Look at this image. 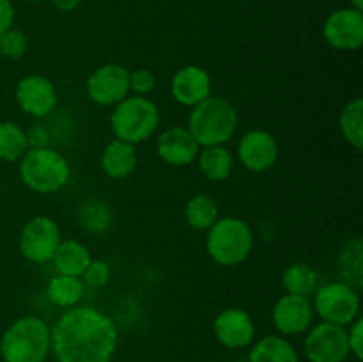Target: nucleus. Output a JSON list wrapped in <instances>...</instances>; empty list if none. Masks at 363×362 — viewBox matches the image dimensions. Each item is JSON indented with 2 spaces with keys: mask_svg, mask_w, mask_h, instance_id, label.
Here are the masks:
<instances>
[{
  "mask_svg": "<svg viewBox=\"0 0 363 362\" xmlns=\"http://www.w3.org/2000/svg\"><path fill=\"white\" fill-rule=\"evenodd\" d=\"M27 131H23V128L11 121L0 123V160L16 162L27 153Z\"/></svg>",
  "mask_w": 363,
  "mask_h": 362,
  "instance_id": "nucleus-24",
  "label": "nucleus"
},
{
  "mask_svg": "<svg viewBox=\"0 0 363 362\" xmlns=\"http://www.w3.org/2000/svg\"><path fill=\"white\" fill-rule=\"evenodd\" d=\"M172 96L184 106H195L211 96V77L201 66H184L172 77Z\"/></svg>",
  "mask_w": 363,
  "mask_h": 362,
  "instance_id": "nucleus-17",
  "label": "nucleus"
},
{
  "mask_svg": "<svg viewBox=\"0 0 363 362\" xmlns=\"http://www.w3.org/2000/svg\"><path fill=\"white\" fill-rule=\"evenodd\" d=\"M71 176L69 162L52 148H28L20 158V177L23 185L38 194H55L66 187Z\"/></svg>",
  "mask_w": 363,
  "mask_h": 362,
  "instance_id": "nucleus-4",
  "label": "nucleus"
},
{
  "mask_svg": "<svg viewBox=\"0 0 363 362\" xmlns=\"http://www.w3.org/2000/svg\"><path fill=\"white\" fill-rule=\"evenodd\" d=\"M138 156L135 144L113 138L108 142L101 156V167L105 174L113 180H123L128 177L137 169Z\"/></svg>",
  "mask_w": 363,
  "mask_h": 362,
  "instance_id": "nucleus-18",
  "label": "nucleus"
},
{
  "mask_svg": "<svg viewBox=\"0 0 363 362\" xmlns=\"http://www.w3.org/2000/svg\"><path fill=\"white\" fill-rule=\"evenodd\" d=\"M117 327L94 307H71L52 329L57 362H112L117 350Z\"/></svg>",
  "mask_w": 363,
  "mask_h": 362,
  "instance_id": "nucleus-1",
  "label": "nucleus"
},
{
  "mask_svg": "<svg viewBox=\"0 0 363 362\" xmlns=\"http://www.w3.org/2000/svg\"><path fill=\"white\" fill-rule=\"evenodd\" d=\"M250 362H300L296 348L289 339L280 336H266L250 350Z\"/></svg>",
  "mask_w": 363,
  "mask_h": 362,
  "instance_id": "nucleus-20",
  "label": "nucleus"
},
{
  "mask_svg": "<svg viewBox=\"0 0 363 362\" xmlns=\"http://www.w3.org/2000/svg\"><path fill=\"white\" fill-rule=\"evenodd\" d=\"M184 216H186V222L190 224V227L197 231H208L220 219L218 204L215 202V199L206 194L194 195L186 202Z\"/></svg>",
  "mask_w": 363,
  "mask_h": 362,
  "instance_id": "nucleus-23",
  "label": "nucleus"
},
{
  "mask_svg": "<svg viewBox=\"0 0 363 362\" xmlns=\"http://www.w3.org/2000/svg\"><path fill=\"white\" fill-rule=\"evenodd\" d=\"M326 43L335 50H358L363 43V13L344 7L330 14L323 27Z\"/></svg>",
  "mask_w": 363,
  "mask_h": 362,
  "instance_id": "nucleus-11",
  "label": "nucleus"
},
{
  "mask_svg": "<svg viewBox=\"0 0 363 362\" xmlns=\"http://www.w3.org/2000/svg\"><path fill=\"white\" fill-rule=\"evenodd\" d=\"M282 284L289 295L308 297V295L315 293L318 273L307 263H294V265L287 266L286 272H284Z\"/></svg>",
  "mask_w": 363,
  "mask_h": 362,
  "instance_id": "nucleus-25",
  "label": "nucleus"
},
{
  "mask_svg": "<svg viewBox=\"0 0 363 362\" xmlns=\"http://www.w3.org/2000/svg\"><path fill=\"white\" fill-rule=\"evenodd\" d=\"M28 39L27 35L16 28H9L4 34H0V55L6 59L18 60L27 53Z\"/></svg>",
  "mask_w": 363,
  "mask_h": 362,
  "instance_id": "nucleus-29",
  "label": "nucleus"
},
{
  "mask_svg": "<svg viewBox=\"0 0 363 362\" xmlns=\"http://www.w3.org/2000/svg\"><path fill=\"white\" fill-rule=\"evenodd\" d=\"M28 148H46L48 144V131L43 126H34L27 133Z\"/></svg>",
  "mask_w": 363,
  "mask_h": 362,
  "instance_id": "nucleus-34",
  "label": "nucleus"
},
{
  "mask_svg": "<svg viewBox=\"0 0 363 362\" xmlns=\"http://www.w3.org/2000/svg\"><path fill=\"white\" fill-rule=\"evenodd\" d=\"M52 350V329L38 316H23L11 323L0 339L4 362H45Z\"/></svg>",
  "mask_w": 363,
  "mask_h": 362,
  "instance_id": "nucleus-2",
  "label": "nucleus"
},
{
  "mask_svg": "<svg viewBox=\"0 0 363 362\" xmlns=\"http://www.w3.org/2000/svg\"><path fill=\"white\" fill-rule=\"evenodd\" d=\"M52 261L57 272L62 273V275L82 277L89 263L92 261V258L91 252L84 243L77 240H66L60 241Z\"/></svg>",
  "mask_w": 363,
  "mask_h": 362,
  "instance_id": "nucleus-19",
  "label": "nucleus"
},
{
  "mask_svg": "<svg viewBox=\"0 0 363 362\" xmlns=\"http://www.w3.org/2000/svg\"><path fill=\"white\" fill-rule=\"evenodd\" d=\"M110 124L116 138L137 146L156 131L160 110L156 103L145 96H128L116 105L110 116Z\"/></svg>",
  "mask_w": 363,
  "mask_h": 362,
  "instance_id": "nucleus-6",
  "label": "nucleus"
},
{
  "mask_svg": "<svg viewBox=\"0 0 363 362\" xmlns=\"http://www.w3.org/2000/svg\"><path fill=\"white\" fill-rule=\"evenodd\" d=\"M156 87V77L149 70H135L130 73V91L137 96H145Z\"/></svg>",
  "mask_w": 363,
  "mask_h": 362,
  "instance_id": "nucleus-31",
  "label": "nucleus"
},
{
  "mask_svg": "<svg viewBox=\"0 0 363 362\" xmlns=\"http://www.w3.org/2000/svg\"><path fill=\"white\" fill-rule=\"evenodd\" d=\"M238 156L245 169L252 172H264L279 160V144L269 131L250 130L241 137Z\"/></svg>",
  "mask_w": 363,
  "mask_h": 362,
  "instance_id": "nucleus-13",
  "label": "nucleus"
},
{
  "mask_svg": "<svg viewBox=\"0 0 363 362\" xmlns=\"http://www.w3.org/2000/svg\"><path fill=\"white\" fill-rule=\"evenodd\" d=\"M27 2H39V0H27Z\"/></svg>",
  "mask_w": 363,
  "mask_h": 362,
  "instance_id": "nucleus-37",
  "label": "nucleus"
},
{
  "mask_svg": "<svg viewBox=\"0 0 363 362\" xmlns=\"http://www.w3.org/2000/svg\"><path fill=\"white\" fill-rule=\"evenodd\" d=\"M305 355L311 362H346L351 355L347 329L323 322L305 337Z\"/></svg>",
  "mask_w": 363,
  "mask_h": 362,
  "instance_id": "nucleus-9",
  "label": "nucleus"
},
{
  "mask_svg": "<svg viewBox=\"0 0 363 362\" xmlns=\"http://www.w3.org/2000/svg\"><path fill=\"white\" fill-rule=\"evenodd\" d=\"M80 220L85 229L92 231V233H101L110 227L112 215H110L108 206L99 201H91L82 208Z\"/></svg>",
  "mask_w": 363,
  "mask_h": 362,
  "instance_id": "nucleus-28",
  "label": "nucleus"
},
{
  "mask_svg": "<svg viewBox=\"0 0 363 362\" xmlns=\"http://www.w3.org/2000/svg\"><path fill=\"white\" fill-rule=\"evenodd\" d=\"M84 284L92 287H103L110 280V266L103 259H92L84 272Z\"/></svg>",
  "mask_w": 363,
  "mask_h": 362,
  "instance_id": "nucleus-30",
  "label": "nucleus"
},
{
  "mask_svg": "<svg viewBox=\"0 0 363 362\" xmlns=\"http://www.w3.org/2000/svg\"><path fill=\"white\" fill-rule=\"evenodd\" d=\"M213 329H215L218 343H222L225 348H230V350L250 346L255 337L254 319L243 309L230 307L220 312L216 316Z\"/></svg>",
  "mask_w": 363,
  "mask_h": 362,
  "instance_id": "nucleus-15",
  "label": "nucleus"
},
{
  "mask_svg": "<svg viewBox=\"0 0 363 362\" xmlns=\"http://www.w3.org/2000/svg\"><path fill=\"white\" fill-rule=\"evenodd\" d=\"M340 273H344L346 270L350 272L344 277V283L350 284L351 287L360 286L362 284V241L354 240L353 243H347L346 251H342L340 256Z\"/></svg>",
  "mask_w": 363,
  "mask_h": 362,
  "instance_id": "nucleus-27",
  "label": "nucleus"
},
{
  "mask_svg": "<svg viewBox=\"0 0 363 362\" xmlns=\"http://www.w3.org/2000/svg\"><path fill=\"white\" fill-rule=\"evenodd\" d=\"M130 92V71L121 64H103L87 80V94L101 106L117 105L128 98Z\"/></svg>",
  "mask_w": 363,
  "mask_h": 362,
  "instance_id": "nucleus-10",
  "label": "nucleus"
},
{
  "mask_svg": "<svg viewBox=\"0 0 363 362\" xmlns=\"http://www.w3.org/2000/svg\"><path fill=\"white\" fill-rule=\"evenodd\" d=\"M59 243L60 229L52 216H34L21 229L20 251L32 263L45 265V263L52 261Z\"/></svg>",
  "mask_w": 363,
  "mask_h": 362,
  "instance_id": "nucleus-8",
  "label": "nucleus"
},
{
  "mask_svg": "<svg viewBox=\"0 0 363 362\" xmlns=\"http://www.w3.org/2000/svg\"><path fill=\"white\" fill-rule=\"evenodd\" d=\"M206 248L218 265H241L254 248V233L245 220L238 216H223L208 229Z\"/></svg>",
  "mask_w": 363,
  "mask_h": 362,
  "instance_id": "nucleus-5",
  "label": "nucleus"
},
{
  "mask_svg": "<svg viewBox=\"0 0 363 362\" xmlns=\"http://www.w3.org/2000/svg\"><path fill=\"white\" fill-rule=\"evenodd\" d=\"M314 311L323 322L347 327L358 318L360 297L357 290L346 283H330L315 290Z\"/></svg>",
  "mask_w": 363,
  "mask_h": 362,
  "instance_id": "nucleus-7",
  "label": "nucleus"
},
{
  "mask_svg": "<svg viewBox=\"0 0 363 362\" xmlns=\"http://www.w3.org/2000/svg\"><path fill=\"white\" fill-rule=\"evenodd\" d=\"M340 131L347 144L353 146L357 151L363 148V102L362 98L353 99L342 109L339 117Z\"/></svg>",
  "mask_w": 363,
  "mask_h": 362,
  "instance_id": "nucleus-26",
  "label": "nucleus"
},
{
  "mask_svg": "<svg viewBox=\"0 0 363 362\" xmlns=\"http://www.w3.org/2000/svg\"><path fill=\"white\" fill-rule=\"evenodd\" d=\"M347 343H350L351 355L362 361L363 358V319L357 318L353 323H350L347 329Z\"/></svg>",
  "mask_w": 363,
  "mask_h": 362,
  "instance_id": "nucleus-32",
  "label": "nucleus"
},
{
  "mask_svg": "<svg viewBox=\"0 0 363 362\" xmlns=\"http://www.w3.org/2000/svg\"><path fill=\"white\" fill-rule=\"evenodd\" d=\"M14 23V7L11 0H0V34L13 28Z\"/></svg>",
  "mask_w": 363,
  "mask_h": 362,
  "instance_id": "nucleus-33",
  "label": "nucleus"
},
{
  "mask_svg": "<svg viewBox=\"0 0 363 362\" xmlns=\"http://www.w3.org/2000/svg\"><path fill=\"white\" fill-rule=\"evenodd\" d=\"M273 325L284 336H298L311 329L312 318H314V307H312L308 297L300 295H284L279 298L272 312Z\"/></svg>",
  "mask_w": 363,
  "mask_h": 362,
  "instance_id": "nucleus-14",
  "label": "nucleus"
},
{
  "mask_svg": "<svg viewBox=\"0 0 363 362\" xmlns=\"http://www.w3.org/2000/svg\"><path fill=\"white\" fill-rule=\"evenodd\" d=\"M351 4H353L351 7H354V9L363 11V0H351Z\"/></svg>",
  "mask_w": 363,
  "mask_h": 362,
  "instance_id": "nucleus-36",
  "label": "nucleus"
},
{
  "mask_svg": "<svg viewBox=\"0 0 363 362\" xmlns=\"http://www.w3.org/2000/svg\"><path fill=\"white\" fill-rule=\"evenodd\" d=\"M199 169L209 181H225L234 167L230 151L223 146H208L199 153Z\"/></svg>",
  "mask_w": 363,
  "mask_h": 362,
  "instance_id": "nucleus-21",
  "label": "nucleus"
},
{
  "mask_svg": "<svg viewBox=\"0 0 363 362\" xmlns=\"http://www.w3.org/2000/svg\"><path fill=\"white\" fill-rule=\"evenodd\" d=\"M238 128V112L230 102L220 96H209L191 106L188 116V131L201 148L223 146L234 137Z\"/></svg>",
  "mask_w": 363,
  "mask_h": 362,
  "instance_id": "nucleus-3",
  "label": "nucleus"
},
{
  "mask_svg": "<svg viewBox=\"0 0 363 362\" xmlns=\"http://www.w3.org/2000/svg\"><path fill=\"white\" fill-rule=\"evenodd\" d=\"M84 0H52L53 6L59 11H64V13H69V11L77 9Z\"/></svg>",
  "mask_w": 363,
  "mask_h": 362,
  "instance_id": "nucleus-35",
  "label": "nucleus"
},
{
  "mask_svg": "<svg viewBox=\"0 0 363 362\" xmlns=\"http://www.w3.org/2000/svg\"><path fill=\"white\" fill-rule=\"evenodd\" d=\"M156 151H158L160 158L169 165L184 167L197 160L201 146L188 131V128L174 126L160 135L158 142H156Z\"/></svg>",
  "mask_w": 363,
  "mask_h": 362,
  "instance_id": "nucleus-16",
  "label": "nucleus"
},
{
  "mask_svg": "<svg viewBox=\"0 0 363 362\" xmlns=\"http://www.w3.org/2000/svg\"><path fill=\"white\" fill-rule=\"evenodd\" d=\"M84 280L80 277L73 275H59L53 277L46 286V297L59 307L71 309L82 300L84 297Z\"/></svg>",
  "mask_w": 363,
  "mask_h": 362,
  "instance_id": "nucleus-22",
  "label": "nucleus"
},
{
  "mask_svg": "<svg viewBox=\"0 0 363 362\" xmlns=\"http://www.w3.org/2000/svg\"><path fill=\"white\" fill-rule=\"evenodd\" d=\"M16 102L25 114L32 117H46L55 110V85L43 75H28L18 82Z\"/></svg>",
  "mask_w": 363,
  "mask_h": 362,
  "instance_id": "nucleus-12",
  "label": "nucleus"
}]
</instances>
